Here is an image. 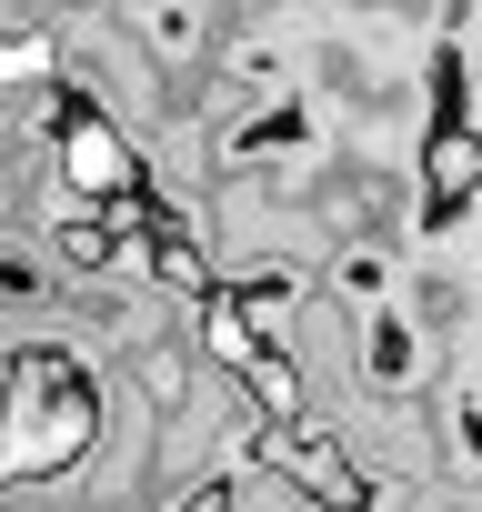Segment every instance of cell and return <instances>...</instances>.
<instances>
[{
	"label": "cell",
	"instance_id": "obj_1",
	"mask_svg": "<svg viewBox=\"0 0 482 512\" xmlns=\"http://www.w3.org/2000/svg\"><path fill=\"white\" fill-rule=\"evenodd\" d=\"M101 432V392L71 352H21L0 372V492L21 482H61Z\"/></svg>",
	"mask_w": 482,
	"mask_h": 512
},
{
	"label": "cell",
	"instance_id": "obj_2",
	"mask_svg": "<svg viewBox=\"0 0 482 512\" xmlns=\"http://www.w3.org/2000/svg\"><path fill=\"white\" fill-rule=\"evenodd\" d=\"M61 181L81 191V211H91V201L121 211V201L141 191V161H131V141L111 131L101 101H61Z\"/></svg>",
	"mask_w": 482,
	"mask_h": 512
},
{
	"label": "cell",
	"instance_id": "obj_3",
	"mask_svg": "<svg viewBox=\"0 0 482 512\" xmlns=\"http://www.w3.org/2000/svg\"><path fill=\"white\" fill-rule=\"evenodd\" d=\"M472 201H482V131L432 121V141H422V231H452Z\"/></svg>",
	"mask_w": 482,
	"mask_h": 512
},
{
	"label": "cell",
	"instance_id": "obj_4",
	"mask_svg": "<svg viewBox=\"0 0 482 512\" xmlns=\"http://www.w3.org/2000/svg\"><path fill=\"white\" fill-rule=\"evenodd\" d=\"M241 382H252V412H262L272 432H292V422H302V372H292L282 352H252V362H241Z\"/></svg>",
	"mask_w": 482,
	"mask_h": 512
},
{
	"label": "cell",
	"instance_id": "obj_5",
	"mask_svg": "<svg viewBox=\"0 0 482 512\" xmlns=\"http://www.w3.org/2000/svg\"><path fill=\"white\" fill-rule=\"evenodd\" d=\"M181 512H231V482H201V492H191Z\"/></svg>",
	"mask_w": 482,
	"mask_h": 512
}]
</instances>
